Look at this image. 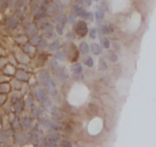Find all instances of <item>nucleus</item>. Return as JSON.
Wrapping results in <instances>:
<instances>
[{
  "label": "nucleus",
  "instance_id": "obj_1",
  "mask_svg": "<svg viewBox=\"0 0 156 147\" xmlns=\"http://www.w3.org/2000/svg\"><path fill=\"white\" fill-rule=\"evenodd\" d=\"M74 34H78L79 37H84V36L88 34V26H87V23H85L83 20H80V21H78V22L76 23Z\"/></svg>",
  "mask_w": 156,
  "mask_h": 147
},
{
  "label": "nucleus",
  "instance_id": "obj_2",
  "mask_svg": "<svg viewBox=\"0 0 156 147\" xmlns=\"http://www.w3.org/2000/svg\"><path fill=\"white\" fill-rule=\"evenodd\" d=\"M35 97L38 98V100H40L41 103L48 98V93L45 92V89L43 88H37L35 89Z\"/></svg>",
  "mask_w": 156,
  "mask_h": 147
},
{
  "label": "nucleus",
  "instance_id": "obj_3",
  "mask_svg": "<svg viewBox=\"0 0 156 147\" xmlns=\"http://www.w3.org/2000/svg\"><path fill=\"white\" fill-rule=\"evenodd\" d=\"M55 74H56V76L60 78V80H66L68 76H67V74H66V71H65V67H62V66H57L56 69H55Z\"/></svg>",
  "mask_w": 156,
  "mask_h": 147
},
{
  "label": "nucleus",
  "instance_id": "obj_4",
  "mask_svg": "<svg viewBox=\"0 0 156 147\" xmlns=\"http://www.w3.org/2000/svg\"><path fill=\"white\" fill-rule=\"evenodd\" d=\"M18 24V21L16 17H7L6 18V26L10 28V29H15Z\"/></svg>",
  "mask_w": 156,
  "mask_h": 147
},
{
  "label": "nucleus",
  "instance_id": "obj_5",
  "mask_svg": "<svg viewBox=\"0 0 156 147\" xmlns=\"http://www.w3.org/2000/svg\"><path fill=\"white\" fill-rule=\"evenodd\" d=\"M13 108H15V111L18 114V113H21L23 110L24 104H23V102L21 99H15L13 100Z\"/></svg>",
  "mask_w": 156,
  "mask_h": 147
},
{
  "label": "nucleus",
  "instance_id": "obj_6",
  "mask_svg": "<svg viewBox=\"0 0 156 147\" xmlns=\"http://www.w3.org/2000/svg\"><path fill=\"white\" fill-rule=\"evenodd\" d=\"M26 34L29 36V37H33L34 34H37V27L34 23H30L26 27Z\"/></svg>",
  "mask_w": 156,
  "mask_h": 147
},
{
  "label": "nucleus",
  "instance_id": "obj_7",
  "mask_svg": "<svg viewBox=\"0 0 156 147\" xmlns=\"http://www.w3.org/2000/svg\"><path fill=\"white\" fill-rule=\"evenodd\" d=\"M104 18H105L104 10H102V9H98V10L95 11V21H96L98 23H101V22L104 21Z\"/></svg>",
  "mask_w": 156,
  "mask_h": 147
},
{
  "label": "nucleus",
  "instance_id": "obj_8",
  "mask_svg": "<svg viewBox=\"0 0 156 147\" xmlns=\"http://www.w3.org/2000/svg\"><path fill=\"white\" fill-rule=\"evenodd\" d=\"M38 78H39V81H40L41 83H44L48 78H50V74H49V71H46V70H41V71L39 72V75H38Z\"/></svg>",
  "mask_w": 156,
  "mask_h": 147
},
{
  "label": "nucleus",
  "instance_id": "obj_9",
  "mask_svg": "<svg viewBox=\"0 0 156 147\" xmlns=\"http://www.w3.org/2000/svg\"><path fill=\"white\" fill-rule=\"evenodd\" d=\"M89 49H90V50H91V53H93V54H95V55L101 54V45H100V44H98V43H93L91 45H89Z\"/></svg>",
  "mask_w": 156,
  "mask_h": 147
},
{
  "label": "nucleus",
  "instance_id": "obj_10",
  "mask_svg": "<svg viewBox=\"0 0 156 147\" xmlns=\"http://www.w3.org/2000/svg\"><path fill=\"white\" fill-rule=\"evenodd\" d=\"M41 29H43V32L45 33V34H49V33H52L54 32V24L52 23H50L49 21L41 27Z\"/></svg>",
  "mask_w": 156,
  "mask_h": 147
},
{
  "label": "nucleus",
  "instance_id": "obj_11",
  "mask_svg": "<svg viewBox=\"0 0 156 147\" xmlns=\"http://www.w3.org/2000/svg\"><path fill=\"white\" fill-rule=\"evenodd\" d=\"M55 11H56L55 6H54L52 4H48L46 7H45V10H44V13H46V15H49V16H54V15H55Z\"/></svg>",
  "mask_w": 156,
  "mask_h": 147
},
{
  "label": "nucleus",
  "instance_id": "obj_12",
  "mask_svg": "<svg viewBox=\"0 0 156 147\" xmlns=\"http://www.w3.org/2000/svg\"><path fill=\"white\" fill-rule=\"evenodd\" d=\"M89 44L88 43H85V42H82L80 44H79V53H82V54H88L89 53Z\"/></svg>",
  "mask_w": 156,
  "mask_h": 147
},
{
  "label": "nucleus",
  "instance_id": "obj_13",
  "mask_svg": "<svg viewBox=\"0 0 156 147\" xmlns=\"http://www.w3.org/2000/svg\"><path fill=\"white\" fill-rule=\"evenodd\" d=\"M60 47H61V42L60 40H54L49 45V51H56L57 49H60Z\"/></svg>",
  "mask_w": 156,
  "mask_h": 147
},
{
  "label": "nucleus",
  "instance_id": "obj_14",
  "mask_svg": "<svg viewBox=\"0 0 156 147\" xmlns=\"http://www.w3.org/2000/svg\"><path fill=\"white\" fill-rule=\"evenodd\" d=\"M32 115L34 118H39L43 115V109L39 107H32Z\"/></svg>",
  "mask_w": 156,
  "mask_h": 147
},
{
  "label": "nucleus",
  "instance_id": "obj_15",
  "mask_svg": "<svg viewBox=\"0 0 156 147\" xmlns=\"http://www.w3.org/2000/svg\"><path fill=\"white\" fill-rule=\"evenodd\" d=\"M21 123H22L23 127H26V129H29L32 126V119L29 116H23L22 120H21Z\"/></svg>",
  "mask_w": 156,
  "mask_h": 147
},
{
  "label": "nucleus",
  "instance_id": "obj_16",
  "mask_svg": "<svg viewBox=\"0 0 156 147\" xmlns=\"http://www.w3.org/2000/svg\"><path fill=\"white\" fill-rule=\"evenodd\" d=\"M26 141H27V138L24 137V135H23V134H21V132L16 134V142H17L18 145H24V143H26Z\"/></svg>",
  "mask_w": 156,
  "mask_h": 147
},
{
  "label": "nucleus",
  "instance_id": "obj_17",
  "mask_svg": "<svg viewBox=\"0 0 156 147\" xmlns=\"http://www.w3.org/2000/svg\"><path fill=\"white\" fill-rule=\"evenodd\" d=\"M52 5L55 6L56 11H60V13H62V10H63V2L61 0H54Z\"/></svg>",
  "mask_w": 156,
  "mask_h": 147
},
{
  "label": "nucleus",
  "instance_id": "obj_18",
  "mask_svg": "<svg viewBox=\"0 0 156 147\" xmlns=\"http://www.w3.org/2000/svg\"><path fill=\"white\" fill-rule=\"evenodd\" d=\"M16 77H17L18 80H21V81H27V80H28V75H27L24 71H22V70H20V71L16 72Z\"/></svg>",
  "mask_w": 156,
  "mask_h": 147
},
{
  "label": "nucleus",
  "instance_id": "obj_19",
  "mask_svg": "<svg viewBox=\"0 0 156 147\" xmlns=\"http://www.w3.org/2000/svg\"><path fill=\"white\" fill-rule=\"evenodd\" d=\"M72 71H73V74H80V72L83 71L82 64H79V62H74L73 66H72Z\"/></svg>",
  "mask_w": 156,
  "mask_h": 147
},
{
  "label": "nucleus",
  "instance_id": "obj_20",
  "mask_svg": "<svg viewBox=\"0 0 156 147\" xmlns=\"http://www.w3.org/2000/svg\"><path fill=\"white\" fill-rule=\"evenodd\" d=\"M38 137H39V136H38L35 132H33V131H30V132L27 135V140H28L29 142H37Z\"/></svg>",
  "mask_w": 156,
  "mask_h": 147
},
{
  "label": "nucleus",
  "instance_id": "obj_21",
  "mask_svg": "<svg viewBox=\"0 0 156 147\" xmlns=\"http://www.w3.org/2000/svg\"><path fill=\"white\" fill-rule=\"evenodd\" d=\"M51 114L54 115V116H56V118H62V113L60 111V109L57 108V107H51Z\"/></svg>",
  "mask_w": 156,
  "mask_h": 147
},
{
  "label": "nucleus",
  "instance_id": "obj_22",
  "mask_svg": "<svg viewBox=\"0 0 156 147\" xmlns=\"http://www.w3.org/2000/svg\"><path fill=\"white\" fill-rule=\"evenodd\" d=\"M77 17H80V18H83V20L88 18V10H85V9H79Z\"/></svg>",
  "mask_w": 156,
  "mask_h": 147
},
{
  "label": "nucleus",
  "instance_id": "obj_23",
  "mask_svg": "<svg viewBox=\"0 0 156 147\" xmlns=\"http://www.w3.org/2000/svg\"><path fill=\"white\" fill-rule=\"evenodd\" d=\"M54 16H55V20H56L57 23H62V24L65 23V20H66V18H65L63 13H55Z\"/></svg>",
  "mask_w": 156,
  "mask_h": 147
},
{
  "label": "nucleus",
  "instance_id": "obj_24",
  "mask_svg": "<svg viewBox=\"0 0 156 147\" xmlns=\"http://www.w3.org/2000/svg\"><path fill=\"white\" fill-rule=\"evenodd\" d=\"M43 16H44V10H43L41 7L35 9V11H34V17H35V20H37V18H40V17H43Z\"/></svg>",
  "mask_w": 156,
  "mask_h": 147
},
{
  "label": "nucleus",
  "instance_id": "obj_25",
  "mask_svg": "<svg viewBox=\"0 0 156 147\" xmlns=\"http://www.w3.org/2000/svg\"><path fill=\"white\" fill-rule=\"evenodd\" d=\"M46 22H48V21H46V18H45L44 16H43V17H40V18H37V24H35V27L41 28Z\"/></svg>",
  "mask_w": 156,
  "mask_h": 147
},
{
  "label": "nucleus",
  "instance_id": "obj_26",
  "mask_svg": "<svg viewBox=\"0 0 156 147\" xmlns=\"http://www.w3.org/2000/svg\"><path fill=\"white\" fill-rule=\"evenodd\" d=\"M101 47L105 48V49H108V48L111 47V43H110V40H108L106 37L101 38Z\"/></svg>",
  "mask_w": 156,
  "mask_h": 147
},
{
  "label": "nucleus",
  "instance_id": "obj_27",
  "mask_svg": "<svg viewBox=\"0 0 156 147\" xmlns=\"http://www.w3.org/2000/svg\"><path fill=\"white\" fill-rule=\"evenodd\" d=\"M55 59H56V60H63V59H65V53H63L62 50L57 49V50L55 51Z\"/></svg>",
  "mask_w": 156,
  "mask_h": 147
},
{
  "label": "nucleus",
  "instance_id": "obj_28",
  "mask_svg": "<svg viewBox=\"0 0 156 147\" xmlns=\"http://www.w3.org/2000/svg\"><path fill=\"white\" fill-rule=\"evenodd\" d=\"M40 39H41V37L34 34L33 37H30V44H32V45H38V43L40 42Z\"/></svg>",
  "mask_w": 156,
  "mask_h": 147
},
{
  "label": "nucleus",
  "instance_id": "obj_29",
  "mask_svg": "<svg viewBox=\"0 0 156 147\" xmlns=\"http://www.w3.org/2000/svg\"><path fill=\"white\" fill-rule=\"evenodd\" d=\"M10 1H11V0H0V12H1V11H4V10L9 6Z\"/></svg>",
  "mask_w": 156,
  "mask_h": 147
},
{
  "label": "nucleus",
  "instance_id": "obj_30",
  "mask_svg": "<svg viewBox=\"0 0 156 147\" xmlns=\"http://www.w3.org/2000/svg\"><path fill=\"white\" fill-rule=\"evenodd\" d=\"M99 69H100L101 71L107 70V64H106V61H105L104 59H100V60H99Z\"/></svg>",
  "mask_w": 156,
  "mask_h": 147
},
{
  "label": "nucleus",
  "instance_id": "obj_31",
  "mask_svg": "<svg viewBox=\"0 0 156 147\" xmlns=\"http://www.w3.org/2000/svg\"><path fill=\"white\" fill-rule=\"evenodd\" d=\"M37 143L39 147H46V138L45 137H38Z\"/></svg>",
  "mask_w": 156,
  "mask_h": 147
},
{
  "label": "nucleus",
  "instance_id": "obj_32",
  "mask_svg": "<svg viewBox=\"0 0 156 147\" xmlns=\"http://www.w3.org/2000/svg\"><path fill=\"white\" fill-rule=\"evenodd\" d=\"M107 58L111 60V61H117L118 60V56H117V54L116 53H113V51H110V53H107Z\"/></svg>",
  "mask_w": 156,
  "mask_h": 147
},
{
  "label": "nucleus",
  "instance_id": "obj_33",
  "mask_svg": "<svg viewBox=\"0 0 156 147\" xmlns=\"http://www.w3.org/2000/svg\"><path fill=\"white\" fill-rule=\"evenodd\" d=\"M84 64H85L87 66H89V67H93V65H94L93 58H90V56H87V58H84Z\"/></svg>",
  "mask_w": 156,
  "mask_h": 147
},
{
  "label": "nucleus",
  "instance_id": "obj_34",
  "mask_svg": "<svg viewBox=\"0 0 156 147\" xmlns=\"http://www.w3.org/2000/svg\"><path fill=\"white\" fill-rule=\"evenodd\" d=\"M54 29H56L57 34H62L63 33V24L62 23H57L56 27H54Z\"/></svg>",
  "mask_w": 156,
  "mask_h": 147
},
{
  "label": "nucleus",
  "instance_id": "obj_35",
  "mask_svg": "<svg viewBox=\"0 0 156 147\" xmlns=\"http://www.w3.org/2000/svg\"><path fill=\"white\" fill-rule=\"evenodd\" d=\"M98 33H100V32L98 31V28H93V29H90V32H89V37H90L91 39H95L96 36H98Z\"/></svg>",
  "mask_w": 156,
  "mask_h": 147
},
{
  "label": "nucleus",
  "instance_id": "obj_36",
  "mask_svg": "<svg viewBox=\"0 0 156 147\" xmlns=\"http://www.w3.org/2000/svg\"><path fill=\"white\" fill-rule=\"evenodd\" d=\"M23 4V0H12V6L15 9H20Z\"/></svg>",
  "mask_w": 156,
  "mask_h": 147
},
{
  "label": "nucleus",
  "instance_id": "obj_37",
  "mask_svg": "<svg viewBox=\"0 0 156 147\" xmlns=\"http://www.w3.org/2000/svg\"><path fill=\"white\" fill-rule=\"evenodd\" d=\"M79 6L77 5V4H74L73 6H72V16H74V17H77V15H78V11H79Z\"/></svg>",
  "mask_w": 156,
  "mask_h": 147
},
{
  "label": "nucleus",
  "instance_id": "obj_38",
  "mask_svg": "<svg viewBox=\"0 0 156 147\" xmlns=\"http://www.w3.org/2000/svg\"><path fill=\"white\" fill-rule=\"evenodd\" d=\"M32 107H33V99L32 98H27L26 104H24V108L26 109H32Z\"/></svg>",
  "mask_w": 156,
  "mask_h": 147
},
{
  "label": "nucleus",
  "instance_id": "obj_39",
  "mask_svg": "<svg viewBox=\"0 0 156 147\" xmlns=\"http://www.w3.org/2000/svg\"><path fill=\"white\" fill-rule=\"evenodd\" d=\"M49 65H50V67H51V69H54V70L58 66V64H57V60H56V59H50Z\"/></svg>",
  "mask_w": 156,
  "mask_h": 147
},
{
  "label": "nucleus",
  "instance_id": "obj_40",
  "mask_svg": "<svg viewBox=\"0 0 156 147\" xmlns=\"http://www.w3.org/2000/svg\"><path fill=\"white\" fill-rule=\"evenodd\" d=\"M37 47H38V49H44V48L46 47V40H45L44 38H41V39H40V42L38 43V45H37Z\"/></svg>",
  "mask_w": 156,
  "mask_h": 147
},
{
  "label": "nucleus",
  "instance_id": "obj_41",
  "mask_svg": "<svg viewBox=\"0 0 156 147\" xmlns=\"http://www.w3.org/2000/svg\"><path fill=\"white\" fill-rule=\"evenodd\" d=\"M43 105H44V108H45V109H49V108L51 107V102L49 100V98H46V99L43 102Z\"/></svg>",
  "mask_w": 156,
  "mask_h": 147
},
{
  "label": "nucleus",
  "instance_id": "obj_42",
  "mask_svg": "<svg viewBox=\"0 0 156 147\" xmlns=\"http://www.w3.org/2000/svg\"><path fill=\"white\" fill-rule=\"evenodd\" d=\"M74 37H76L74 32H68V33L66 34V38H67L68 40H73V39H74Z\"/></svg>",
  "mask_w": 156,
  "mask_h": 147
},
{
  "label": "nucleus",
  "instance_id": "obj_43",
  "mask_svg": "<svg viewBox=\"0 0 156 147\" xmlns=\"http://www.w3.org/2000/svg\"><path fill=\"white\" fill-rule=\"evenodd\" d=\"M61 146H62V147H72V143H71L68 140H63V141L61 142Z\"/></svg>",
  "mask_w": 156,
  "mask_h": 147
},
{
  "label": "nucleus",
  "instance_id": "obj_44",
  "mask_svg": "<svg viewBox=\"0 0 156 147\" xmlns=\"http://www.w3.org/2000/svg\"><path fill=\"white\" fill-rule=\"evenodd\" d=\"M30 49H32V45H30V44H26V45L23 47V50H24V53H30V51H32Z\"/></svg>",
  "mask_w": 156,
  "mask_h": 147
},
{
  "label": "nucleus",
  "instance_id": "obj_45",
  "mask_svg": "<svg viewBox=\"0 0 156 147\" xmlns=\"http://www.w3.org/2000/svg\"><path fill=\"white\" fill-rule=\"evenodd\" d=\"M74 78H76L77 81H82V80L84 78V76H83L82 72H80V74H74Z\"/></svg>",
  "mask_w": 156,
  "mask_h": 147
},
{
  "label": "nucleus",
  "instance_id": "obj_46",
  "mask_svg": "<svg viewBox=\"0 0 156 147\" xmlns=\"http://www.w3.org/2000/svg\"><path fill=\"white\" fill-rule=\"evenodd\" d=\"M91 4H93V0H83V2H82V5H84L85 7H89Z\"/></svg>",
  "mask_w": 156,
  "mask_h": 147
},
{
  "label": "nucleus",
  "instance_id": "obj_47",
  "mask_svg": "<svg viewBox=\"0 0 156 147\" xmlns=\"http://www.w3.org/2000/svg\"><path fill=\"white\" fill-rule=\"evenodd\" d=\"M99 32H101V33L106 34V33H108V32H110V29H108V27H107V26H102V27H101V31H99Z\"/></svg>",
  "mask_w": 156,
  "mask_h": 147
},
{
  "label": "nucleus",
  "instance_id": "obj_48",
  "mask_svg": "<svg viewBox=\"0 0 156 147\" xmlns=\"http://www.w3.org/2000/svg\"><path fill=\"white\" fill-rule=\"evenodd\" d=\"M112 47H113V49H115V50H119L121 44H119V43H117V42H113V43H112Z\"/></svg>",
  "mask_w": 156,
  "mask_h": 147
},
{
  "label": "nucleus",
  "instance_id": "obj_49",
  "mask_svg": "<svg viewBox=\"0 0 156 147\" xmlns=\"http://www.w3.org/2000/svg\"><path fill=\"white\" fill-rule=\"evenodd\" d=\"M5 140H6L5 134H4L2 131H0V143H4V142H5Z\"/></svg>",
  "mask_w": 156,
  "mask_h": 147
},
{
  "label": "nucleus",
  "instance_id": "obj_50",
  "mask_svg": "<svg viewBox=\"0 0 156 147\" xmlns=\"http://www.w3.org/2000/svg\"><path fill=\"white\" fill-rule=\"evenodd\" d=\"M67 22L71 23V24H73V23H74V16H69V17H67Z\"/></svg>",
  "mask_w": 156,
  "mask_h": 147
},
{
  "label": "nucleus",
  "instance_id": "obj_51",
  "mask_svg": "<svg viewBox=\"0 0 156 147\" xmlns=\"http://www.w3.org/2000/svg\"><path fill=\"white\" fill-rule=\"evenodd\" d=\"M12 125H13V127H15V129H18V127H20V124H18V120H17V119H15V121L12 123Z\"/></svg>",
  "mask_w": 156,
  "mask_h": 147
},
{
  "label": "nucleus",
  "instance_id": "obj_52",
  "mask_svg": "<svg viewBox=\"0 0 156 147\" xmlns=\"http://www.w3.org/2000/svg\"><path fill=\"white\" fill-rule=\"evenodd\" d=\"M4 102H5V96L0 94V103H4Z\"/></svg>",
  "mask_w": 156,
  "mask_h": 147
},
{
  "label": "nucleus",
  "instance_id": "obj_53",
  "mask_svg": "<svg viewBox=\"0 0 156 147\" xmlns=\"http://www.w3.org/2000/svg\"><path fill=\"white\" fill-rule=\"evenodd\" d=\"M17 16H18L20 18H22V17H23V12H22V11H17Z\"/></svg>",
  "mask_w": 156,
  "mask_h": 147
},
{
  "label": "nucleus",
  "instance_id": "obj_54",
  "mask_svg": "<svg viewBox=\"0 0 156 147\" xmlns=\"http://www.w3.org/2000/svg\"><path fill=\"white\" fill-rule=\"evenodd\" d=\"M82 2H83V0H76V4L77 5H82Z\"/></svg>",
  "mask_w": 156,
  "mask_h": 147
},
{
  "label": "nucleus",
  "instance_id": "obj_55",
  "mask_svg": "<svg viewBox=\"0 0 156 147\" xmlns=\"http://www.w3.org/2000/svg\"><path fill=\"white\" fill-rule=\"evenodd\" d=\"M4 147H11V146H7V145H6V146H4Z\"/></svg>",
  "mask_w": 156,
  "mask_h": 147
},
{
  "label": "nucleus",
  "instance_id": "obj_56",
  "mask_svg": "<svg viewBox=\"0 0 156 147\" xmlns=\"http://www.w3.org/2000/svg\"><path fill=\"white\" fill-rule=\"evenodd\" d=\"M96 1H98V0H96Z\"/></svg>",
  "mask_w": 156,
  "mask_h": 147
}]
</instances>
